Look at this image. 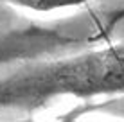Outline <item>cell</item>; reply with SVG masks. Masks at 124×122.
I'll return each mask as SVG.
<instances>
[{
    "label": "cell",
    "mask_w": 124,
    "mask_h": 122,
    "mask_svg": "<svg viewBox=\"0 0 124 122\" xmlns=\"http://www.w3.org/2000/svg\"><path fill=\"white\" fill-rule=\"evenodd\" d=\"M86 110H88V108H81V110H76V111L68 113V115H67L68 122H79V120H78V115H79V113H83V111H86Z\"/></svg>",
    "instance_id": "5b68a950"
},
{
    "label": "cell",
    "mask_w": 124,
    "mask_h": 122,
    "mask_svg": "<svg viewBox=\"0 0 124 122\" xmlns=\"http://www.w3.org/2000/svg\"><path fill=\"white\" fill-rule=\"evenodd\" d=\"M63 95L78 99L124 95V45L29 63L0 77V111L32 115Z\"/></svg>",
    "instance_id": "6da1fadb"
},
{
    "label": "cell",
    "mask_w": 124,
    "mask_h": 122,
    "mask_svg": "<svg viewBox=\"0 0 124 122\" xmlns=\"http://www.w3.org/2000/svg\"><path fill=\"white\" fill-rule=\"evenodd\" d=\"M124 20V9H121V11H117V13H113L112 16L108 18V23H106V27H104V31L102 32H99V36H97V40H101V38H104L106 34H108L110 31H112L113 27H117L119 23H121Z\"/></svg>",
    "instance_id": "277c9868"
},
{
    "label": "cell",
    "mask_w": 124,
    "mask_h": 122,
    "mask_svg": "<svg viewBox=\"0 0 124 122\" xmlns=\"http://www.w3.org/2000/svg\"><path fill=\"white\" fill-rule=\"evenodd\" d=\"M2 2H9L13 6L25 7L34 13H52L59 9H68V7H79L93 0H2Z\"/></svg>",
    "instance_id": "3957f363"
},
{
    "label": "cell",
    "mask_w": 124,
    "mask_h": 122,
    "mask_svg": "<svg viewBox=\"0 0 124 122\" xmlns=\"http://www.w3.org/2000/svg\"><path fill=\"white\" fill-rule=\"evenodd\" d=\"M0 122H34L31 119H20V120H0Z\"/></svg>",
    "instance_id": "8992f818"
},
{
    "label": "cell",
    "mask_w": 124,
    "mask_h": 122,
    "mask_svg": "<svg viewBox=\"0 0 124 122\" xmlns=\"http://www.w3.org/2000/svg\"><path fill=\"white\" fill-rule=\"evenodd\" d=\"M88 38L74 34L67 25H29L22 31L9 32L0 40V61L6 59H36L40 56L67 52L78 49Z\"/></svg>",
    "instance_id": "7a4b0ae2"
},
{
    "label": "cell",
    "mask_w": 124,
    "mask_h": 122,
    "mask_svg": "<svg viewBox=\"0 0 124 122\" xmlns=\"http://www.w3.org/2000/svg\"><path fill=\"white\" fill-rule=\"evenodd\" d=\"M52 122H68V119H67V115H65V117H59V119L52 120Z\"/></svg>",
    "instance_id": "52a82bcc"
}]
</instances>
